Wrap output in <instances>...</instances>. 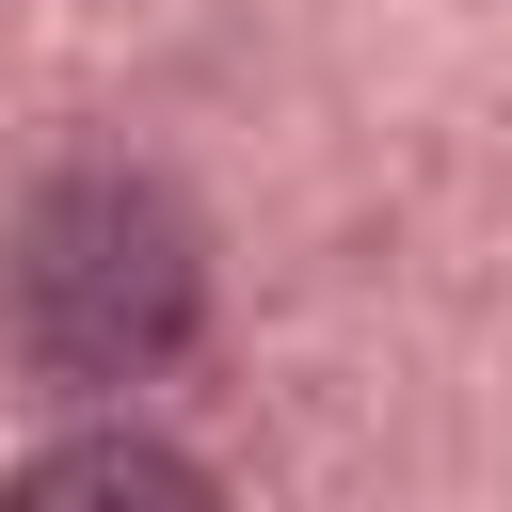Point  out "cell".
Returning a JSON list of instances; mask_svg holds the SVG:
<instances>
[{"label": "cell", "mask_w": 512, "mask_h": 512, "mask_svg": "<svg viewBox=\"0 0 512 512\" xmlns=\"http://www.w3.org/2000/svg\"><path fill=\"white\" fill-rule=\"evenodd\" d=\"M208 320V240L160 176H64L0 224V336L48 384H144Z\"/></svg>", "instance_id": "1"}, {"label": "cell", "mask_w": 512, "mask_h": 512, "mask_svg": "<svg viewBox=\"0 0 512 512\" xmlns=\"http://www.w3.org/2000/svg\"><path fill=\"white\" fill-rule=\"evenodd\" d=\"M0 512H224V496H208V464L160 448V432H64V448H32V464L0 480Z\"/></svg>", "instance_id": "2"}]
</instances>
